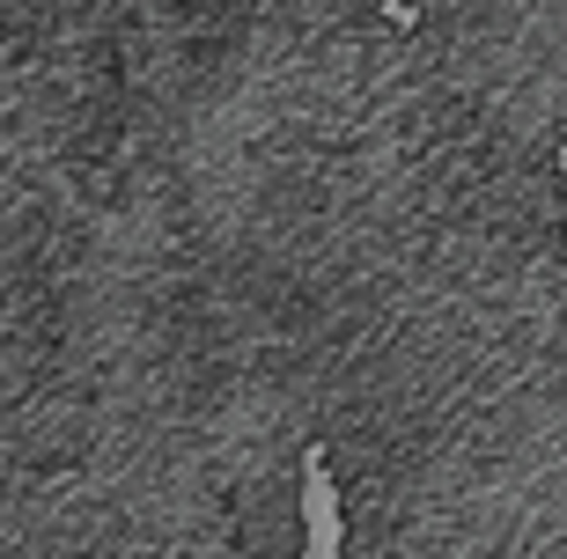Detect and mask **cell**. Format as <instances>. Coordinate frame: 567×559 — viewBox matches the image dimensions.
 <instances>
[{"mask_svg": "<svg viewBox=\"0 0 567 559\" xmlns=\"http://www.w3.org/2000/svg\"><path fill=\"white\" fill-rule=\"evenodd\" d=\"M169 559H302V530H236V538H214L199 552H169Z\"/></svg>", "mask_w": 567, "mask_h": 559, "instance_id": "cell-1", "label": "cell"}]
</instances>
